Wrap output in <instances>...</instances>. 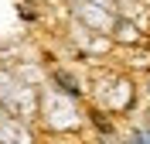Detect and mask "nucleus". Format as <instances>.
Listing matches in <instances>:
<instances>
[{"instance_id": "39448f33", "label": "nucleus", "mask_w": 150, "mask_h": 144, "mask_svg": "<svg viewBox=\"0 0 150 144\" xmlns=\"http://www.w3.org/2000/svg\"><path fill=\"white\" fill-rule=\"evenodd\" d=\"M21 17H24V21H34V17H38L34 4H28V0H21Z\"/></svg>"}, {"instance_id": "20e7f679", "label": "nucleus", "mask_w": 150, "mask_h": 144, "mask_svg": "<svg viewBox=\"0 0 150 144\" xmlns=\"http://www.w3.org/2000/svg\"><path fill=\"white\" fill-rule=\"evenodd\" d=\"M89 124H96L99 134H112V120H106L103 110H89Z\"/></svg>"}, {"instance_id": "f03ea898", "label": "nucleus", "mask_w": 150, "mask_h": 144, "mask_svg": "<svg viewBox=\"0 0 150 144\" xmlns=\"http://www.w3.org/2000/svg\"><path fill=\"white\" fill-rule=\"evenodd\" d=\"M109 38H112V45L130 48V45H140L143 41V28H140V21L116 14V21H112V28H109Z\"/></svg>"}, {"instance_id": "7ed1b4c3", "label": "nucleus", "mask_w": 150, "mask_h": 144, "mask_svg": "<svg viewBox=\"0 0 150 144\" xmlns=\"http://www.w3.org/2000/svg\"><path fill=\"white\" fill-rule=\"evenodd\" d=\"M51 86L58 89V93H65V96H72V100H82V82H79V79L72 76V72H68V69H62V65H55L51 69Z\"/></svg>"}, {"instance_id": "f257e3e1", "label": "nucleus", "mask_w": 150, "mask_h": 144, "mask_svg": "<svg viewBox=\"0 0 150 144\" xmlns=\"http://www.w3.org/2000/svg\"><path fill=\"white\" fill-rule=\"evenodd\" d=\"M109 86H112L109 96L103 100L106 110H109V113H130L133 103H137V89H133V82H130L126 76H112Z\"/></svg>"}, {"instance_id": "423d86ee", "label": "nucleus", "mask_w": 150, "mask_h": 144, "mask_svg": "<svg viewBox=\"0 0 150 144\" xmlns=\"http://www.w3.org/2000/svg\"><path fill=\"white\" fill-rule=\"evenodd\" d=\"M147 93H150V79H147Z\"/></svg>"}]
</instances>
